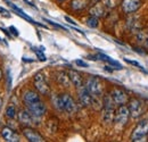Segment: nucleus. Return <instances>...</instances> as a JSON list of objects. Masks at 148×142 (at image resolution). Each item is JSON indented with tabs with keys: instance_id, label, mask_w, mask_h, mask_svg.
Wrapping results in <instances>:
<instances>
[{
	"instance_id": "f257e3e1",
	"label": "nucleus",
	"mask_w": 148,
	"mask_h": 142,
	"mask_svg": "<svg viewBox=\"0 0 148 142\" xmlns=\"http://www.w3.org/2000/svg\"><path fill=\"white\" fill-rule=\"evenodd\" d=\"M148 135V119L140 121L136 127L132 131L131 134V140L132 141H140L141 139L146 138Z\"/></svg>"
},
{
	"instance_id": "f03ea898",
	"label": "nucleus",
	"mask_w": 148,
	"mask_h": 142,
	"mask_svg": "<svg viewBox=\"0 0 148 142\" xmlns=\"http://www.w3.org/2000/svg\"><path fill=\"white\" fill-rule=\"evenodd\" d=\"M86 88L92 94V97H96V98L100 97L103 93V85H101L99 79H97V77H90L87 82Z\"/></svg>"
},
{
	"instance_id": "7ed1b4c3",
	"label": "nucleus",
	"mask_w": 148,
	"mask_h": 142,
	"mask_svg": "<svg viewBox=\"0 0 148 142\" xmlns=\"http://www.w3.org/2000/svg\"><path fill=\"white\" fill-rule=\"evenodd\" d=\"M130 116V111H129V107H127L125 105H121L119 107L116 114H115V122L116 124H119L120 126H124V125L128 123V119H129Z\"/></svg>"
},
{
	"instance_id": "20e7f679",
	"label": "nucleus",
	"mask_w": 148,
	"mask_h": 142,
	"mask_svg": "<svg viewBox=\"0 0 148 142\" xmlns=\"http://www.w3.org/2000/svg\"><path fill=\"white\" fill-rule=\"evenodd\" d=\"M144 104L141 100L139 99H132L130 100L129 105V111L130 116L133 118H139L143 114H144Z\"/></svg>"
},
{
	"instance_id": "39448f33",
	"label": "nucleus",
	"mask_w": 148,
	"mask_h": 142,
	"mask_svg": "<svg viewBox=\"0 0 148 142\" xmlns=\"http://www.w3.org/2000/svg\"><path fill=\"white\" fill-rule=\"evenodd\" d=\"M34 87L43 96H48L50 93V88L47 84L46 79L41 73H38L37 75L34 76Z\"/></svg>"
},
{
	"instance_id": "423d86ee",
	"label": "nucleus",
	"mask_w": 148,
	"mask_h": 142,
	"mask_svg": "<svg viewBox=\"0 0 148 142\" xmlns=\"http://www.w3.org/2000/svg\"><path fill=\"white\" fill-rule=\"evenodd\" d=\"M27 110L31 113V115H33L36 118H40L45 115L46 113V106L43 102H41L40 100L32 102V104H27Z\"/></svg>"
},
{
	"instance_id": "0eeeda50",
	"label": "nucleus",
	"mask_w": 148,
	"mask_h": 142,
	"mask_svg": "<svg viewBox=\"0 0 148 142\" xmlns=\"http://www.w3.org/2000/svg\"><path fill=\"white\" fill-rule=\"evenodd\" d=\"M121 5L125 14H132L141 7V0H122Z\"/></svg>"
},
{
	"instance_id": "6e6552de",
	"label": "nucleus",
	"mask_w": 148,
	"mask_h": 142,
	"mask_svg": "<svg viewBox=\"0 0 148 142\" xmlns=\"http://www.w3.org/2000/svg\"><path fill=\"white\" fill-rule=\"evenodd\" d=\"M111 97L112 99L114 100L115 105H125L127 101H128V94L125 93V91H123L122 89H113V91L111 92Z\"/></svg>"
},
{
	"instance_id": "1a4fd4ad",
	"label": "nucleus",
	"mask_w": 148,
	"mask_h": 142,
	"mask_svg": "<svg viewBox=\"0 0 148 142\" xmlns=\"http://www.w3.org/2000/svg\"><path fill=\"white\" fill-rule=\"evenodd\" d=\"M79 100H80V102L82 104V106L88 107L92 104L93 97H92V94L88 91L87 88L81 87V88H80V91H79Z\"/></svg>"
},
{
	"instance_id": "9d476101",
	"label": "nucleus",
	"mask_w": 148,
	"mask_h": 142,
	"mask_svg": "<svg viewBox=\"0 0 148 142\" xmlns=\"http://www.w3.org/2000/svg\"><path fill=\"white\" fill-rule=\"evenodd\" d=\"M62 97V100H63V106H64V110L72 114L76 111V104L74 101V99L67 93H64L60 96Z\"/></svg>"
},
{
	"instance_id": "9b49d317",
	"label": "nucleus",
	"mask_w": 148,
	"mask_h": 142,
	"mask_svg": "<svg viewBox=\"0 0 148 142\" xmlns=\"http://www.w3.org/2000/svg\"><path fill=\"white\" fill-rule=\"evenodd\" d=\"M1 135L2 138L7 142H18L19 141V135L10 127L5 126L1 130Z\"/></svg>"
},
{
	"instance_id": "f8f14e48",
	"label": "nucleus",
	"mask_w": 148,
	"mask_h": 142,
	"mask_svg": "<svg viewBox=\"0 0 148 142\" xmlns=\"http://www.w3.org/2000/svg\"><path fill=\"white\" fill-rule=\"evenodd\" d=\"M23 134L24 137L29 140L30 142H43V138L38 133L36 130L30 128V127H25L23 128Z\"/></svg>"
},
{
	"instance_id": "ddd939ff",
	"label": "nucleus",
	"mask_w": 148,
	"mask_h": 142,
	"mask_svg": "<svg viewBox=\"0 0 148 142\" xmlns=\"http://www.w3.org/2000/svg\"><path fill=\"white\" fill-rule=\"evenodd\" d=\"M106 7H105V5L104 3H100V2H97V3H95L92 7L90 8V10H89V13H90V15L91 16H95V17H103V16H105V14H106V9H105Z\"/></svg>"
},
{
	"instance_id": "4468645a",
	"label": "nucleus",
	"mask_w": 148,
	"mask_h": 142,
	"mask_svg": "<svg viewBox=\"0 0 148 142\" xmlns=\"http://www.w3.org/2000/svg\"><path fill=\"white\" fill-rule=\"evenodd\" d=\"M67 74H69V77L71 80V83L73 84L74 87H76V88L83 87V80H82L81 75L77 72L74 71V70H70Z\"/></svg>"
},
{
	"instance_id": "2eb2a0df",
	"label": "nucleus",
	"mask_w": 148,
	"mask_h": 142,
	"mask_svg": "<svg viewBox=\"0 0 148 142\" xmlns=\"http://www.w3.org/2000/svg\"><path fill=\"white\" fill-rule=\"evenodd\" d=\"M36 117L33 116V115H31V113L27 110V111H25V110H23V111H21L18 114V119L19 122L22 123V124L24 125H32L33 124V119H34Z\"/></svg>"
},
{
	"instance_id": "dca6fc26",
	"label": "nucleus",
	"mask_w": 148,
	"mask_h": 142,
	"mask_svg": "<svg viewBox=\"0 0 148 142\" xmlns=\"http://www.w3.org/2000/svg\"><path fill=\"white\" fill-rule=\"evenodd\" d=\"M8 3H9V6H10V7H12V8H13V9H14L16 13H17V15L22 16L23 18H25V19H26V20H29L30 23H33V24H37V25H39V26L45 27V25H43V24H40V23H37L36 20H33V19L30 17V16H27V15H26V14H25V13H24V12H23L21 8H18L16 5H14V3H12V2H8Z\"/></svg>"
},
{
	"instance_id": "f3484780",
	"label": "nucleus",
	"mask_w": 148,
	"mask_h": 142,
	"mask_svg": "<svg viewBox=\"0 0 148 142\" xmlns=\"http://www.w3.org/2000/svg\"><path fill=\"white\" fill-rule=\"evenodd\" d=\"M24 102L27 105V104H32V102H36V101H39L40 98H39V94L34 91H26L24 93Z\"/></svg>"
},
{
	"instance_id": "a211bd4d",
	"label": "nucleus",
	"mask_w": 148,
	"mask_h": 142,
	"mask_svg": "<svg viewBox=\"0 0 148 142\" xmlns=\"http://www.w3.org/2000/svg\"><path fill=\"white\" fill-rule=\"evenodd\" d=\"M57 81L59 84H62L64 87H69L71 84V80L69 77V74L65 72H59L57 74Z\"/></svg>"
},
{
	"instance_id": "6ab92c4d",
	"label": "nucleus",
	"mask_w": 148,
	"mask_h": 142,
	"mask_svg": "<svg viewBox=\"0 0 148 142\" xmlns=\"http://www.w3.org/2000/svg\"><path fill=\"white\" fill-rule=\"evenodd\" d=\"M115 117V114H114V108H104V111H103V119L105 123H111L113 122Z\"/></svg>"
},
{
	"instance_id": "aec40b11",
	"label": "nucleus",
	"mask_w": 148,
	"mask_h": 142,
	"mask_svg": "<svg viewBox=\"0 0 148 142\" xmlns=\"http://www.w3.org/2000/svg\"><path fill=\"white\" fill-rule=\"evenodd\" d=\"M89 1L88 0H72L71 7L73 10H82L88 6Z\"/></svg>"
},
{
	"instance_id": "412c9836",
	"label": "nucleus",
	"mask_w": 148,
	"mask_h": 142,
	"mask_svg": "<svg viewBox=\"0 0 148 142\" xmlns=\"http://www.w3.org/2000/svg\"><path fill=\"white\" fill-rule=\"evenodd\" d=\"M98 57H100V59H101V60H105V61H107L108 64H111L112 66H114V68H116V70H122L121 64H120L119 61H116V60L112 59L110 56L104 55V53H99V55H98Z\"/></svg>"
},
{
	"instance_id": "4be33fe9",
	"label": "nucleus",
	"mask_w": 148,
	"mask_h": 142,
	"mask_svg": "<svg viewBox=\"0 0 148 142\" xmlns=\"http://www.w3.org/2000/svg\"><path fill=\"white\" fill-rule=\"evenodd\" d=\"M138 41L145 47V48H147L148 49V31H140L139 33H138Z\"/></svg>"
},
{
	"instance_id": "5701e85b",
	"label": "nucleus",
	"mask_w": 148,
	"mask_h": 142,
	"mask_svg": "<svg viewBox=\"0 0 148 142\" xmlns=\"http://www.w3.org/2000/svg\"><path fill=\"white\" fill-rule=\"evenodd\" d=\"M6 116L8 118H10V119H14L16 117V108L14 106H12V105L7 107V109H6Z\"/></svg>"
},
{
	"instance_id": "b1692460",
	"label": "nucleus",
	"mask_w": 148,
	"mask_h": 142,
	"mask_svg": "<svg viewBox=\"0 0 148 142\" xmlns=\"http://www.w3.org/2000/svg\"><path fill=\"white\" fill-rule=\"evenodd\" d=\"M99 24V20H98V17H95V16H90V17L87 19V25L91 29H96Z\"/></svg>"
},
{
	"instance_id": "393cba45",
	"label": "nucleus",
	"mask_w": 148,
	"mask_h": 142,
	"mask_svg": "<svg viewBox=\"0 0 148 142\" xmlns=\"http://www.w3.org/2000/svg\"><path fill=\"white\" fill-rule=\"evenodd\" d=\"M54 105L58 110H64V106H63V100H62V97L60 96H57L54 98Z\"/></svg>"
},
{
	"instance_id": "a878e982",
	"label": "nucleus",
	"mask_w": 148,
	"mask_h": 142,
	"mask_svg": "<svg viewBox=\"0 0 148 142\" xmlns=\"http://www.w3.org/2000/svg\"><path fill=\"white\" fill-rule=\"evenodd\" d=\"M75 64L77 65V66H80V67H89V65L86 63V61H83V60H81V59H76L75 60Z\"/></svg>"
},
{
	"instance_id": "bb28decb",
	"label": "nucleus",
	"mask_w": 148,
	"mask_h": 142,
	"mask_svg": "<svg viewBox=\"0 0 148 142\" xmlns=\"http://www.w3.org/2000/svg\"><path fill=\"white\" fill-rule=\"evenodd\" d=\"M124 60L128 63V64H130V65H133V66H136V67H139V68H143V66L138 63V61H136V60H130V59H125L124 58Z\"/></svg>"
},
{
	"instance_id": "cd10ccee",
	"label": "nucleus",
	"mask_w": 148,
	"mask_h": 142,
	"mask_svg": "<svg viewBox=\"0 0 148 142\" xmlns=\"http://www.w3.org/2000/svg\"><path fill=\"white\" fill-rule=\"evenodd\" d=\"M34 51H36V55H37L38 58H39V60H41V61H46V60H47L46 56H45L42 53H40L39 50H34Z\"/></svg>"
},
{
	"instance_id": "c85d7f7f",
	"label": "nucleus",
	"mask_w": 148,
	"mask_h": 142,
	"mask_svg": "<svg viewBox=\"0 0 148 142\" xmlns=\"http://www.w3.org/2000/svg\"><path fill=\"white\" fill-rule=\"evenodd\" d=\"M46 22H48L49 24H51L53 26H55V27H58V29H62V30H66L63 25H59V24H57V23H55V22H53V20H49V19H45Z\"/></svg>"
},
{
	"instance_id": "c756f323",
	"label": "nucleus",
	"mask_w": 148,
	"mask_h": 142,
	"mask_svg": "<svg viewBox=\"0 0 148 142\" xmlns=\"http://www.w3.org/2000/svg\"><path fill=\"white\" fill-rule=\"evenodd\" d=\"M9 31H10V33H12V34H14V36H19L18 31H17V29H16L15 26H10V27H9Z\"/></svg>"
},
{
	"instance_id": "7c9ffc66",
	"label": "nucleus",
	"mask_w": 148,
	"mask_h": 142,
	"mask_svg": "<svg viewBox=\"0 0 148 142\" xmlns=\"http://www.w3.org/2000/svg\"><path fill=\"white\" fill-rule=\"evenodd\" d=\"M0 14H1L2 16H5V17H10V14H9L6 9H3L2 7H0Z\"/></svg>"
},
{
	"instance_id": "2f4dec72",
	"label": "nucleus",
	"mask_w": 148,
	"mask_h": 142,
	"mask_svg": "<svg viewBox=\"0 0 148 142\" xmlns=\"http://www.w3.org/2000/svg\"><path fill=\"white\" fill-rule=\"evenodd\" d=\"M65 20H66V22H69L70 24H72V25H74V26L76 25V23L74 22V20H73V19H72V18H70V17H69V16H65Z\"/></svg>"
},
{
	"instance_id": "473e14b6",
	"label": "nucleus",
	"mask_w": 148,
	"mask_h": 142,
	"mask_svg": "<svg viewBox=\"0 0 148 142\" xmlns=\"http://www.w3.org/2000/svg\"><path fill=\"white\" fill-rule=\"evenodd\" d=\"M91 1H92L93 3H97V2H100L101 0H91Z\"/></svg>"
},
{
	"instance_id": "72a5a7b5",
	"label": "nucleus",
	"mask_w": 148,
	"mask_h": 142,
	"mask_svg": "<svg viewBox=\"0 0 148 142\" xmlns=\"http://www.w3.org/2000/svg\"><path fill=\"white\" fill-rule=\"evenodd\" d=\"M2 79V72H1V70H0V80Z\"/></svg>"
},
{
	"instance_id": "f704fd0d",
	"label": "nucleus",
	"mask_w": 148,
	"mask_h": 142,
	"mask_svg": "<svg viewBox=\"0 0 148 142\" xmlns=\"http://www.w3.org/2000/svg\"><path fill=\"white\" fill-rule=\"evenodd\" d=\"M1 105H2V100H1V98H0V107H1Z\"/></svg>"
},
{
	"instance_id": "c9c22d12",
	"label": "nucleus",
	"mask_w": 148,
	"mask_h": 142,
	"mask_svg": "<svg viewBox=\"0 0 148 142\" xmlns=\"http://www.w3.org/2000/svg\"><path fill=\"white\" fill-rule=\"evenodd\" d=\"M58 1H65V0H58Z\"/></svg>"
}]
</instances>
